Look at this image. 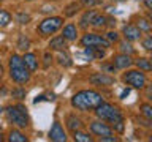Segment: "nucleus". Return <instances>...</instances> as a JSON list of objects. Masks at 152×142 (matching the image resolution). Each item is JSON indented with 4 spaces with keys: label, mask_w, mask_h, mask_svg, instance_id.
<instances>
[{
    "label": "nucleus",
    "mask_w": 152,
    "mask_h": 142,
    "mask_svg": "<svg viewBox=\"0 0 152 142\" xmlns=\"http://www.w3.org/2000/svg\"><path fill=\"white\" fill-rule=\"evenodd\" d=\"M102 103H103L102 95L94 92V90H81L71 98V106L78 109V111H84V112L92 111Z\"/></svg>",
    "instance_id": "nucleus-1"
},
{
    "label": "nucleus",
    "mask_w": 152,
    "mask_h": 142,
    "mask_svg": "<svg viewBox=\"0 0 152 142\" xmlns=\"http://www.w3.org/2000/svg\"><path fill=\"white\" fill-rule=\"evenodd\" d=\"M10 76L18 84H26L30 79V70L24 63L22 57H19L16 54L10 57Z\"/></svg>",
    "instance_id": "nucleus-2"
},
{
    "label": "nucleus",
    "mask_w": 152,
    "mask_h": 142,
    "mask_svg": "<svg viewBox=\"0 0 152 142\" xmlns=\"http://www.w3.org/2000/svg\"><path fill=\"white\" fill-rule=\"evenodd\" d=\"M95 114L98 115V118H102L103 122L111 123V125L117 122H124V115H122L121 109L109 103H102L100 106H97L95 107Z\"/></svg>",
    "instance_id": "nucleus-3"
},
{
    "label": "nucleus",
    "mask_w": 152,
    "mask_h": 142,
    "mask_svg": "<svg viewBox=\"0 0 152 142\" xmlns=\"http://www.w3.org/2000/svg\"><path fill=\"white\" fill-rule=\"evenodd\" d=\"M27 109L22 106V104H18V106H8L7 107V117L8 120L16 125L18 128H27L28 126V115H27Z\"/></svg>",
    "instance_id": "nucleus-4"
},
{
    "label": "nucleus",
    "mask_w": 152,
    "mask_h": 142,
    "mask_svg": "<svg viewBox=\"0 0 152 142\" xmlns=\"http://www.w3.org/2000/svg\"><path fill=\"white\" fill-rule=\"evenodd\" d=\"M122 80L133 88H144L146 87V76H144V73H141V70L140 71L138 70L127 71L122 76Z\"/></svg>",
    "instance_id": "nucleus-5"
},
{
    "label": "nucleus",
    "mask_w": 152,
    "mask_h": 142,
    "mask_svg": "<svg viewBox=\"0 0 152 142\" xmlns=\"http://www.w3.org/2000/svg\"><path fill=\"white\" fill-rule=\"evenodd\" d=\"M62 24H64V19L59 17V16H54V17H48L45 19L40 25H38L37 30L41 33L43 36H46V35H52V33H56L59 28L62 27Z\"/></svg>",
    "instance_id": "nucleus-6"
},
{
    "label": "nucleus",
    "mask_w": 152,
    "mask_h": 142,
    "mask_svg": "<svg viewBox=\"0 0 152 142\" xmlns=\"http://www.w3.org/2000/svg\"><path fill=\"white\" fill-rule=\"evenodd\" d=\"M81 43L83 46L86 47H100V49H108L109 47V43L106 38L97 35V33H86V35L81 38Z\"/></svg>",
    "instance_id": "nucleus-7"
},
{
    "label": "nucleus",
    "mask_w": 152,
    "mask_h": 142,
    "mask_svg": "<svg viewBox=\"0 0 152 142\" xmlns=\"http://www.w3.org/2000/svg\"><path fill=\"white\" fill-rule=\"evenodd\" d=\"M90 131L94 133L95 136H111L113 134V128L108 125V123H103V122H92L90 123Z\"/></svg>",
    "instance_id": "nucleus-8"
},
{
    "label": "nucleus",
    "mask_w": 152,
    "mask_h": 142,
    "mask_svg": "<svg viewBox=\"0 0 152 142\" xmlns=\"http://www.w3.org/2000/svg\"><path fill=\"white\" fill-rule=\"evenodd\" d=\"M89 80L94 85H113L116 82V78L111 74H106V73H97V74L90 76Z\"/></svg>",
    "instance_id": "nucleus-9"
},
{
    "label": "nucleus",
    "mask_w": 152,
    "mask_h": 142,
    "mask_svg": "<svg viewBox=\"0 0 152 142\" xmlns=\"http://www.w3.org/2000/svg\"><path fill=\"white\" fill-rule=\"evenodd\" d=\"M49 139L56 141V142H65L66 141L65 131H64V128H62V125L59 122H54V125H52L51 131H49Z\"/></svg>",
    "instance_id": "nucleus-10"
},
{
    "label": "nucleus",
    "mask_w": 152,
    "mask_h": 142,
    "mask_svg": "<svg viewBox=\"0 0 152 142\" xmlns=\"http://www.w3.org/2000/svg\"><path fill=\"white\" fill-rule=\"evenodd\" d=\"M122 33H124V36H125L127 41H136V40L141 38V30L135 25V24H128V25H125Z\"/></svg>",
    "instance_id": "nucleus-11"
},
{
    "label": "nucleus",
    "mask_w": 152,
    "mask_h": 142,
    "mask_svg": "<svg viewBox=\"0 0 152 142\" xmlns=\"http://www.w3.org/2000/svg\"><path fill=\"white\" fill-rule=\"evenodd\" d=\"M133 63L132 59H130V55L128 54H117V55H114L113 57V65H114V68H119V70H124V68H128Z\"/></svg>",
    "instance_id": "nucleus-12"
},
{
    "label": "nucleus",
    "mask_w": 152,
    "mask_h": 142,
    "mask_svg": "<svg viewBox=\"0 0 152 142\" xmlns=\"http://www.w3.org/2000/svg\"><path fill=\"white\" fill-rule=\"evenodd\" d=\"M92 25L94 27H106V25H116V19H108L106 16H95L94 17V21H92Z\"/></svg>",
    "instance_id": "nucleus-13"
},
{
    "label": "nucleus",
    "mask_w": 152,
    "mask_h": 142,
    "mask_svg": "<svg viewBox=\"0 0 152 142\" xmlns=\"http://www.w3.org/2000/svg\"><path fill=\"white\" fill-rule=\"evenodd\" d=\"M64 38L65 40H70V41H75L78 38V28H76L75 24H68V25L64 27Z\"/></svg>",
    "instance_id": "nucleus-14"
},
{
    "label": "nucleus",
    "mask_w": 152,
    "mask_h": 142,
    "mask_svg": "<svg viewBox=\"0 0 152 142\" xmlns=\"http://www.w3.org/2000/svg\"><path fill=\"white\" fill-rule=\"evenodd\" d=\"M22 60H24V63L27 65V68L30 70V71H35V70L38 68V60H37V55H35V54H32V52H27V54L22 57Z\"/></svg>",
    "instance_id": "nucleus-15"
},
{
    "label": "nucleus",
    "mask_w": 152,
    "mask_h": 142,
    "mask_svg": "<svg viewBox=\"0 0 152 142\" xmlns=\"http://www.w3.org/2000/svg\"><path fill=\"white\" fill-rule=\"evenodd\" d=\"M86 55L89 57V60L103 59L104 57V49H100V47H86Z\"/></svg>",
    "instance_id": "nucleus-16"
},
{
    "label": "nucleus",
    "mask_w": 152,
    "mask_h": 142,
    "mask_svg": "<svg viewBox=\"0 0 152 142\" xmlns=\"http://www.w3.org/2000/svg\"><path fill=\"white\" fill-rule=\"evenodd\" d=\"M49 47L54 51H64L65 49V38L64 36H56L49 41Z\"/></svg>",
    "instance_id": "nucleus-17"
},
{
    "label": "nucleus",
    "mask_w": 152,
    "mask_h": 142,
    "mask_svg": "<svg viewBox=\"0 0 152 142\" xmlns=\"http://www.w3.org/2000/svg\"><path fill=\"white\" fill-rule=\"evenodd\" d=\"M135 25L140 28L141 32H146V33H151V30H152V22H149L146 17H138Z\"/></svg>",
    "instance_id": "nucleus-18"
},
{
    "label": "nucleus",
    "mask_w": 152,
    "mask_h": 142,
    "mask_svg": "<svg viewBox=\"0 0 152 142\" xmlns=\"http://www.w3.org/2000/svg\"><path fill=\"white\" fill-rule=\"evenodd\" d=\"M95 16H97V13H95L94 9H89V11H86L84 16L81 17V27L86 28V27L89 25V24H92V21H94Z\"/></svg>",
    "instance_id": "nucleus-19"
},
{
    "label": "nucleus",
    "mask_w": 152,
    "mask_h": 142,
    "mask_svg": "<svg viewBox=\"0 0 152 142\" xmlns=\"http://www.w3.org/2000/svg\"><path fill=\"white\" fill-rule=\"evenodd\" d=\"M8 141L10 142H27V137L24 136L21 131L11 130L10 131V136H8Z\"/></svg>",
    "instance_id": "nucleus-20"
},
{
    "label": "nucleus",
    "mask_w": 152,
    "mask_h": 142,
    "mask_svg": "<svg viewBox=\"0 0 152 142\" xmlns=\"http://www.w3.org/2000/svg\"><path fill=\"white\" fill-rule=\"evenodd\" d=\"M66 126H68L71 131H76V130H79V128L83 126V123H81V120H79L78 117L70 115L68 118H66Z\"/></svg>",
    "instance_id": "nucleus-21"
},
{
    "label": "nucleus",
    "mask_w": 152,
    "mask_h": 142,
    "mask_svg": "<svg viewBox=\"0 0 152 142\" xmlns=\"http://www.w3.org/2000/svg\"><path fill=\"white\" fill-rule=\"evenodd\" d=\"M136 66L140 70H144V71H152V66H151V62L149 59H142V57H140V59H136Z\"/></svg>",
    "instance_id": "nucleus-22"
},
{
    "label": "nucleus",
    "mask_w": 152,
    "mask_h": 142,
    "mask_svg": "<svg viewBox=\"0 0 152 142\" xmlns=\"http://www.w3.org/2000/svg\"><path fill=\"white\" fill-rule=\"evenodd\" d=\"M10 22H11V14L5 9H0V27H7Z\"/></svg>",
    "instance_id": "nucleus-23"
},
{
    "label": "nucleus",
    "mask_w": 152,
    "mask_h": 142,
    "mask_svg": "<svg viewBox=\"0 0 152 142\" xmlns=\"http://www.w3.org/2000/svg\"><path fill=\"white\" fill-rule=\"evenodd\" d=\"M81 9V5L79 3H71V5H68V7H66V9H65V16H68V17H71V16H75L76 13H78Z\"/></svg>",
    "instance_id": "nucleus-24"
},
{
    "label": "nucleus",
    "mask_w": 152,
    "mask_h": 142,
    "mask_svg": "<svg viewBox=\"0 0 152 142\" xmlns=\"http://www.w3.org/2000/svg\"><path fill=\"white\" fill-rule=\"evenodd\" d=\"M75 133V141H78V142H92V137H90L89 134H86V133H81V131H73Z\"/></svg>",
    "instance_id": "nucleus-25"
},
{
    "label": "nucleus",
    "mask_w": 152,
    "mask_h": 142,
    "mask_svg": "<svg viewBox=\"0 0 152 142\" xmlns=\"http://www.w3.org/2000/svg\"><path fill=\"white\" fill-rule=\"evenodd\" d=\"M28 47H30V41H28V38H26L24 35H21V36H19V41H18V49L27 51Z\"/></svg>",
    "instance_id": "nucleus-26"
},
{
    "label": "nucleus",
    "mask_w": 152,
    "mask_h": 142,
    "mask_svg": "<svg viewBox=\"0 0 152 142\" xmlns=\"http://www.w3.org/2000/svg\"><path fill=\"white\" fill-rule=\"evenodd\" d=\"M141 111H142V114H144V117L147 118V120L152 122V106L151 104H142Z\"/></svg>",
    "instance_id": "nucleus-27"
},
{
    "label": "nucleus",
    "mask_w": 152,
    "mask_h": 142,
    "mask_svg": "<svg viewBox=\"0 0 152 142\" xmlns=\"http://www.w3.org/2000/svg\"><path fill=\"white\" fill-rule=\"evenodd\" d=\"M59 63L62 66H70L71 65V60H70V57L66 55V54H60L59 55Z\"/></svg>",
    "instance_id": "nucleus-28"
},
{
    "label": "nucleus",
    "mask_w": 152,
    "mask_h": 142,
    "mask_svg": "<svg viewBox=\"0 0 152 142\" xmlns=\"http://www.w3.org/2000/svg\"><path fill=\"white\" fill-rule=\"evenodd\" d=\"M11 95H13V98L22 99V98H26V90H24V88H14L11 92Z\"/></svg>",
    "instance_id": "nucleus-29"
},
{
    "label": "nucleus",
    "mask_w": 152,
    "mask_h": 142,
    "mask_svg": "<svg viewBox=\"0 0 152 142\" xmlns=\"http://www.w3.org/2000/svg\"><path fill=\"white\" fill-rule=\"evenodd\" d=\"M121 51L124 52V54H133V47L128 44V41H124V43H121Z\"/></svg>",
    "instance_id": "nucleus-30"
},
{
    "label": "nucleus",
    "mask_w": 152,
    "mask_h": 142,
    "mask_svg": "<svg viewBox=\"0 0 152 142\" xmlns=\"http://www.w3.org/2000/svg\"><path fill=\"white\" fill-rule=\"evenodd\" d=\"M16 19H18L19 24H28V22H30V16L26 14V13H19L16 16Z\"/></svg>",
    "instance_id": "nucleus-31"
},
{
    "label": "nucleus",
    "mask_w": 152,
    "mask_h": 142,
    "mask_svg": "<svg viewBox=\"0 0 152 142\" xmlns=\"http://www.w3.org/2000/svg\"><path fill=\"white\" fill-rule=\"evenodd\" d=\"M141 44H142V47H144L146 51H152V35L144 38V40L141 41Z\"/></svg>",
    "instance_id": "nucleus-32"
},
{
    "label": "nucleus",
    "mask_w": 152,
    "mask_h": 142,
    "mask_svg": "<svg viewBox=\"0 0 152 142\" xmlns=\"http://www.w3.org/2000/svg\"><path fill=\"white\" fill-rule=\"evenodd\" d=\"M81 3H83L84 7H95V5L102 3V0H81Z\"/></svg>",
    "instance_id": "nucleus-33"
},
{
    "label": "nucleus",
    "mask_w": 152,
    "mask_h": 142,
    "mask_svg": "<svg viewBox=\"0 0 152 142\" xmlns=\"http://www.w3.org/2000/svg\"><path fill=\"white\" fill-rule=\"evenodd\" d=\"M106 40L109 41V43H116L117 40H119V35L116 32H109L108 35H106Z\"/></svg>",
    "instance_id": "nucleus-34"
},
{
    "label": "nucleus",
    "mask_w": 152,
    "mask_h": 142,
    "mask_svg": "<svg viewBox=\"0 0 152 142\" xmlns=\"http://www.w3.org/2000/svg\"><path fill=\"white\" fill-rule=\"evenodd\" d=\"M100 141H102V142H117L119 139L111 134V136H103V137H100Z\"/></svg>",
    "instance_id": "nucleus-35"
},
{
    "label": "nucleus",
    "mask_w": 152,
    "mask_h": 142,
    "mask_svg": "<svg viewBox=\"0 0 152 142\" xmlns=\"http://www.w3.org/2000/svg\"><path fill=\"white\" fill-rule=\"evenodd\" d=\"M52 60V57L49 55V52H46L45 54V68H48V66H49V62Z\"/></svg>",
    "instance_id": "nucleus-36"
},
{
    "label": "nucleus",
    "mask_w": 152,
    "mask_h": 142,
    "mask_svg": "<svg viewBox=\"0 0 152 142\" xmlns=\"http://www.w3.org/2000/svg\"><path fill=\"white\" fill-rule=\"evenodd\" d=\"M128 95H130V88H125V90H122V92H121V99L127 98Z\"/></svg>",
    "instance_id": "nucleus-37"
},
{
    "label": "nucleus",
    "mask_w": 152,
    "mask_h": 142,
    "mask_svg": "<svg viewBox=\"0 0 152 142\" xmlns=\"http://www.w3.org/2000/svg\"><path fill=\"white\" fill-rule=\"evenodd\" d=\"M144 3H146V7L149 9H152V0H144Z\"/></svg>",
    "instance_id": "nucleus-38"
},
{
    "label": "nucleus",
    "mask_w": 152,
    "mask_h": 142,
    "mask_svg": "<svg viewBox=\"0 0 152 142\" xmlns=\"http://www.w3.org/2000/svg\"><path fill=\"white\" fill-rule=\"evenodd\" d=\"M3 78V66H2V63H0V79Z\"/></svg>",
    "instance_id": "nucleus-39"
},
{
    "label": "nucleus",
    "mask_w": 152,
    "mask_h": 142,
    "mask_svg": "<svg viewBox=\"0 0 152 142\" xmlns=\"http://www.w3.org/2000/svg\"><path fill=\"white\" fill-rule=\"evenodd\" d=\"M149 99H151V103H152V90H149Z\"/></svg>",
    "instance_id": "nucleus-40"
},
{
    "label": "nucleus",
    "mask_w": 152,
    "mask_h": 142,
    "mask_svg": "<svg viewBox=\"0 0 152 142\" xmlns=\"http://www.w3.org/2000/svg\"><path fill=\"white\" fill-rule=\"evenodd\" d=\"M149 19H151V22H152V13L149 14Z\"/></svg>",
    "instance_id": "nucleus-41"
},
{
    "label": "nucleus",
    "mask_w": 152,
    "mask_h": 142,
    "mask_svg": "<svg viewBox=\"0 0 152 142\" xmlns=\"http://www.w3.org/2000/svg\"><path fill=\"white\" fill-rule=\"evenodd\" d=\"M3 139V137H2V131H0V141H2Z\"/></svg>",
    "instance_id": "nucleus-42"
},
{
    "label": "nucleus",
    "mask_w": 152,
    "mask_h": 142,
    "mask_svg": "<svg viewBox=\"0 0 152 142\" xmlns=\"http://www.w3.org/2000/svg\"><path fill=\"white\" fill-rule=\"evenodd\" d=\"M149 62H151V66H152V59H149Z\"/></svg>",
    "instance_id": "nucleus-43"
},
{
    "label": "nucleus",
    "mask_w": 152,
    "mask_h": 142,
    "mask_svg": "<svg viewBox=\"0 0 152 142\" xmlns=\"http://www.w3.org/2000/svg\"><path fill=\"white\" fill-rule=\"evenodd\" d=\"M114 2H122V0H114Z\"/></svg>",
    "instance_id": "nucleus-44"
},
{
    "label": "nucleus",
    "mask_w": 152,
    "mask_h": 142,
    "mask_svg": "<svg viewBox=\"0 0 152 142\" xmlns=\"http://www.w3.org/2000/svg\"><path fill=\"white\" fill-rule=\"evenodd\" d=\"M0 114H2V109H0Z\"/></svg>",
    "instance_id": "nucleus-45"
},
{
    "label": "nucleus",
    "mask_w": 152,
    "mask_h": 142,
    "mask_svg": "<svg viewBox=\"0 0 152 142\" xmlns=\"http://www.w3.org/2000/svg\"><path fill=\"white\" fill-rule=\"evenodd\" d=\"M28 2H32V0H28Z\"/></svg>",
    "instance_id": "nucleus-46"
},
{
    "label": "nucleus",
    "mask_w": 152,
    "mask_h": 142,
    "mask_svg": "<svg viewBox=\"0 0 152 142\" xmlns=\"http://www.w3.org/2000/svg\"><path fill=\"white\" fill-rule=\"evenodd\" d=\"M151 90H152V87H151Z\"/></svg>",
    "instance_id": "nucleus-47"
}]
</instances>
